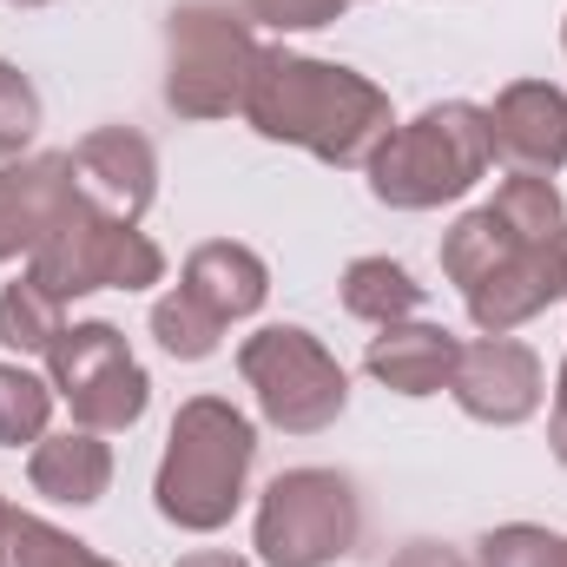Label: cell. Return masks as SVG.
<instances>
[{
    "mask_svg": "<svg viewBox=\"0 0 567 567\" xmlns=\"http://www.w3.org/2000/svg\"><path fill=\"white\" fill-rule=\"evenodd\" d=\"M238 113L251 133L278 145H303L323 165H370V152L396 126L390 93L377 80H363L357 66H337V60L284 53V47L258 53Z\"/></svg>",
    "mask_w": 567,
    "mask_h": 567,
    "instance_id": "cell-1",
    "label": "cell"
},
{
    "mask_svg": "<svg viewBox=\"0 0 567 567\" xmlns=\"http://www.w3.org/2000/svg\"><path fill=\"white\" fill-rule=\"evenodd\" d=\"M251 462H258V429H251V416L238 403H225V396H192L172 416L152 502H158V515L172 528L218 535L238 515V502H245Z\"/></svg>",
    "mask_w": 567,
    "mask_h": 567,
    "instance_id": "cell-2",
    "label": "cell"
},
{
    "mask_svg": "<svg viewBox=\"0 0 567 567\" xmlns=\"http://www.w3.org/2000/svg\"><path fill=\"white\" fill-rule=\"evenodd\" d=\"M495 165V140H488V106L468 100H442L423 106L410 126H390V140L370 152V192L390 212H435L455 205L462 192L482 185V172Z\"/></svg>",
    "mask_w": 567,
    "mask_h": 567,
    "instance_id": "cell-3",
    "label": "cell"
},
{
    "mask_svg": "<svg viewBox=\"0 0 567 567\" xmlns=\"http://www.w3.org/2000/svg\"><path fill=\"white\" fill-rule=\"evenodd\" d=\"M258 33L245 13L218 0H185L165 20V106L178 120H225L245 106L251 66H258Z\"/></svg>",
    "mask_w": 567,
    "mask_h": 567,
    "instance_id": "cell-4",
    "label": "cell"
},
{
    "mask_svg": "<svg viewBox=\"0 0 567 567\" xmlns=\"http://www.w3.org/2000/svg\"><path fill=\"white\" fill-rule=\"evenodd\" d=\"M238 377L258 396V416L284 435H317L350 410V377L323 350L317 330L303 323H271L238 343Z\"/></svg>",
    "mask_w": 567,
    "mask_h": 567,
    "instance_id": "cell-5",
    "label": "cell"
},
{
    "mask_svg": "<svg viewBox=\"0 0 567 567\" xmlns=\"http://www.w3.org/2000/svg\"><path fill=\"white\" fill-rule=\"evenodd\" d=\"M27 278L47 284L60 303L93 297V290H152V284H165V251L140 225H113V218H100L73 198L66 218L40 238Z\"/></svg>",
    "mask_w": 567,
    "mask_h": 567,
    "instance_id": "cell-6",
    "label": "cell"
},
{
    "mask_svg": "<svg viewBox=\"0 0 567 567\" xmlns=\"http://www.w3.org/2000/svg\"><path fill=\"white\" fill-rule=\"evenodd\" d=\"M363 535L357 482L337 468H284L258 502V555L271 567H330Z\"/></svg>",
    "mask_w": 567,
    "mask_h": 567,
    "instance_id": "cell-7",
    "label": "cell"
},
{
    "mask_svg": "<svg viewBox=\"0 0 567 567\" xmlns=\"http://www.w3.org/2000/svg\"><path fill=\"white\" fill-rule=\"evenodd\" d=\"M47 383L53 396L73 410L80 429H133L152 403V377L140 370V357L126 350V330L120 323H66L60 343L47 350Z\"/></svg>",
    "mask_w": 567,
    "mask_h": 567,
    "instance_id": "cell-8",
    "label": "cell"
},
{
    "mask_svg": "<svg viewBox=\"0 0 567 567\" xmlns=\"http://www.w3.org/2000/svg\"><path fill=\"white\" fill-rule=\"evenodd\" d=\"M66 178L73 198L113 225H140L145 205L158 198V152L133 126H100L66 152Z\"/></svg>",
    "mask_w": 567,
    "mask_h": 567,
    "instance_id": "cell-9",
    "label": "cell"
},
{
    "mask_svg": "<svg viewBox=\"0 0 567 567\" xmlns=\"http://www.w3.org/2000/svg\"><path fill=\"white\" fill-rule=\"evenodd\" d=\"M449 396H455L462 416H475V423L515 429L548 403V377H542V357H535L528 343H515V337H475V343H462V357H455Z\"/></svg>",
    "mask_w": 567,
    "mask_h": 567,
    "instance_id": "cell-10",
    "label": "cell"
},
{
    "mask_svg": "<svg viewBox=\"0 0 567 567\" xmlns=\"http://www.w3.org/2000/svg\"><path fill=\"white\" fill-rule=\"evenodd\" d=\"M488 140L495 158L515 172H561L567 165V93L548 80H515L488 106Z\"/></svg>",
    "mask_w": 567,
    "mask_h": 567,
    "instance_id": "cell-11",
    "label": "cell"
},
{
    "mask_svg": "<svg viewBox=\"0 0 567 567\" xmlns=\"http://www.w3.org/2000/svg\"><path fill=\"white\" fill-rule=\"evenodd\" d=\"M555 238H561V231H555ZM555 238H548V245H522L502 271H488L475 290H462V297H468V323H475L482 337H508V330L535 323L548 303H561L567 297Z\"/></svg>",
    "mask_w": 567,
    "mask_h": 567,
    "instance_id": "cell-12",
    "label": "cell"
},
{
    "mask_svg": "<svg viewBox=\"0 0 567 567\" xmlns=\"http://www.w3.org/2000/svg\"><path fill=\"white\" fill-rule=\"evenodd\" d=\"M73 205V178H66V152H40V158H7L0 165V265L7 258H33L40 238L66 218Z\"/></svg>",
    "mask_w": 567,
    "mask_h": 567,
    "instance_id": "cell-13",
    "label": "cell"
},
{
    "mask_svg": "<svg viewBox=\"0 0 567 567\" xmlns=\"http://www.w3.org/2000/svg\"><path fill=\"white\" fill-rule=\"evenodd\" d=\"M455 357H462V343L442 323H416L410 317V323H390L383 337H370L363 370L383 390H396V396H442L449 377H455Z\"/></svg>",
    "mask_w": 567,
    "mask_h": 567,
    "instance_id": "cell-14",
    "label": "cell"
},
{
    "mask_svg": "<svg viewBox=\"0 0 567 567\" xmlns=\"http://www.w3.org/2000/svg\"><path fill=\"white\" fill-rule=\"evenodd\" d=\"M27 482H33V495H47L60 508H93L113 488V449H106L100 429L40 435L33 455H27Z\"/></svg>",
    "mask_w": 567,
    "mask_h": 567,
    "instance_id": "cell-15",
    "label": "cell"
},
{
    "mask_svg": "<svg viewBox=\"0 0 567 567\" xmlns=\"http://www.w3.org/2000/svg\"><path fill=\"white\" fill-rule=\"evenodd\" d=\"M178 290H185V297H198L218 323H238V317L265 310V297H271V271H265V258H258L251 245L212 238V245H198V251L185 258Z\"/></svg>",
    "mask_w": 567,
    "mask_h": 567,
    "instance_id": "cell-16",
    "label": "cell"
},
{
    "mask_svg": "<svg viewBox=\"0 0 567 567\" xmlns=\"http://www.w3.org/2000/svg\"><path fill=\"white\" fill-rule=\"evenodd\" d=\"M522 245H535V238H522L495 205H475V212L442 238V278L455 284V290H475L488 271H502Z\"/></svg>",
    "mask_w": 567,
    "mask_h": 567,
    "instance_id": "cell-17",
    "label": "cell"
},
{
    "mask_svg": "<svg viewBox=\"0 0 567 567\" xmlns=\"http://www.w3.org/2000/svg\"><path fill=\"white\" fill-rule=\"evenodd\" d=\"M343 310L377 323V330H390V323H410L423 310V284L410 278L396 258H357L343 271Z\"/></svg>",
    "mask_w": 567,
    "mask_h": 567,
    "instance_id": "cell-18",
    "label": "cell"
},
{
    "mask_svg": "<svg viewBox=\"0 0 567 567\" xmlns=\"http://www.w3.org/2000/svg\"><path fill=\"white\" fill-rule=\"evenodd\" d=\"M66 330V303L33 278H13L0 290V343L13 357H47Z\"/></svg>",
    "mask_w": 567,
    "mask_h": 567,
    "instance_id": "cell-19",
    "label": "cell"
},
{
    "mask_svg": "<svg viewBox=\"0 0 567 567\" xmlns=\"http://www.w3.org/2000/svg\"><path fill=\"white\" fill-rule=\"evenodd\" d=\"M152 337H158V350L165 357H178V363H205L212 350H218V337H225V323L198 303V297H185L178 284L152 303Z\"/></svg>",
    "mask_w": 567,
    "mask_h": 567,
    "instance_id": "cell-20",
    "label": "cell"
},
{
    "mask_svg": "<svg viewBox=\"0 0 567 567\" xmlns=\"http://www.w3.org/2000/svg\"><path fill=\"white\" fill-rule=\"evenodd\" d=\"M0 567H113V561H106V555H93L86 542H73L66 528H53L47 515H20V508H13Z\"/></svg>",
    "mask_w": 567,
    "mask_h": 567,
    "instance_id": "cell-21",
    "label": "cell"
},
{
    "mask_svg": "<svg viewBox=\"0 0 567 567\" xmlns=\"http://www.w3.org/2000/svg\"><path fill=\"white\" fill-rule=\"evenodd\" d=\"M53 383L33 377L27 363H0V449H20V442H40L53 423Z\"/></svg>",
    "mask_w": 567,
    "mask_h": 567,
    "instance_id": "cell-22",
    "label": "cell"
},
{
    "mask_svg": "<svg viewBox=\"0 0 567 567\" xmlns=\"http://www.w3.org/2000/svg\"><path fill=\"white\" fill-rule=\"evenodd\" d=\"M488 205H495L522 238H535V245H548V238L567 225L561 192L548 185V172H508V178H502V192H495Z\"/></svg>",
    "mask_w": 567,
    "mask_h": 567,
    "instance_id": "cell-23",
    "label": "cell"
},
{
    "mask_svg": "<svg viewBox=\"0 0 567 567\" xmlns=\"http://www.w3.org/2000/svg\"><path fill=\"white\" fill-rule=\"evenodd\" d=\"M33 133H40V93L13 60H0V165L20 158L33 145Z\"/></svg>",
    "mask_w": 567,
    "mask_h": 567,
    "instance_id": "cell-24",
    "label": "cell"
},
{
    "mask_svg": "<svg viewBox=\"0 0 567 567\" xmlns=\"http://www.w3.org/2000/svg\"><path fill=\"white\" fill-rule=\"evenodd\" d=\"M475 567H561V535H548L535 522H508V528L482 535Z\"/></svg>",
    "mask_w": 567,
    "mask_h": 567,
    "instance_id": "cell-25",
    "label": "cell"
},
{
    "mask_svg": "<svg viewBox=\"0 0 567 567\" xmlns=\"http://www.w3.org/2000/svg\"><path fill=\"white\" fill-rule=\"evenodd\" d=\"M343 7H357V0H245V20H265L278 33H297V27H330Z\"/></svg>",
    "mask_w": 567,
    "mask_h": 567,
    "instance_id": "cell-26",
    "label": "cell"
},
{
    "mask_svg": "<svg viewBox=\"0 0 567 567\" xmlns=\"http://www.w3.org/2000/svg\"><path fill=\"white\" fill-rule=\"evenodd\" d=\"M390 567H475V561L449 542H410L403 555H390Z\"/></svg>",
    "mask_w": 567,
    "mask_h": 567,
    "instance_id": "cell-27",
    "label": "cell"
},
{
    "mask_svg": "<svg viewBox=\"0 0 567 567\" xmlns=\"http://www.w3.org/2000/svg\"><path fill=\"white\" fill-rule=\"evenodd\" d=\"M548 449H555V462L567 468V357H561V377H555V410H548Z\"/></svg>",
    "mask_w": 567,
    "mask_h": 567,
    "instance_id": "cell-28",
    "label": "cell"
},
{
    "mask_svg": "<svg viewBox=\"0 0 567 567\" xmlns=\"http://www.w3.org/2000/svg\"><path fill=\"white\" fill-rule=\"evenodd\" d=\"M172 567H251V561H238V555H218V548H198V555H185V561H172Z\"/></svg>",
    "mask_w": 567,
    "mask_h": 567,
    "instance_id": "cell-29",
    "label": "cell"
},
{
    "mask_svg": "<svg viewBox=\"0 0 567 567\" xmlns=\"http://www.w3.org/2000/svg\"><path fill=\"white\" fill-rule=\"evenodd\" d=\"M7 522H13V508H7V495H0V555H7Z\"/></svg>",
    "mask_w": 567,
    "mask_h": 567,
    "instance_id": "cell-30",
    "label": "cell"
},
{
    "mask_svg": "<svg viewBox=\"0 0 567 567\" xmlns=\"http://www.w3.org/2000/svg\"><path fill=\"white\" fill-rule=\"evenodd\" d=\"M555 251H561V278H567V225H561V238H555Z\"/></svg>",
    "mask_w": 567,
    "mask_h": 567,
    "instance_id": "cell-31",
    "label": "cell"
},
{
    "mask_svg": "<svg viewBox=\"0 0 567 567\" xmlns=\"http://www.w3.org/2000/svg\"><path fill=\"white\" fill-rule=\"evenodd\" d=\"M7 7H47V0H7Z\"/></svg>",
    "mask_w": 567,
    "mask_h": 567,
    "instance_id": "cell-32",
    "label": "cell"
},
{
    "mask_svg": "<svg viewBox=\"0 0 567 567\" xmlns=\"http://www.w3.org/2000/svg\"><path fill=\"white\" fill-rule=\"evenodd\" d=\"M561 567H567V542H561Z\"/></svg>",
    "mask_w": 567,
    "mask_h": 567,
    "instance_id": "cell-33",
    "label": "cell"
},
{
    "mask_svg": "<svg viewBox=\"0 0 567 567\" xmlns=\"http://www.w3.org/2000/svg\"><path fill=\"white\" fill-rule=\"evenodd\" d=\"M561 47H567V27H561Z\"/></svg>",
    "mask_w": 567,
    "mask_h": 567,
    "instance_id": "cell-34",
    "label": "cell"
}]
</instances>
